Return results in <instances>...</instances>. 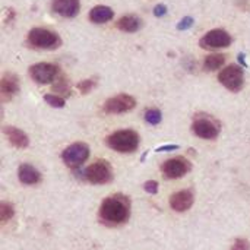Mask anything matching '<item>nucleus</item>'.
Returning a JSON list of instances; mask_svg holds the SVG:
<instances>
[{"label": "nucleus", "instance_id": "28", "mask_svg": "<svg viewBox=\"0 0 250 250\" xmlns=\"http://www.w3.org/2000/svg\"><path fill=\"white\" fill-rule=\"evenodd\" d=\"M166 13H167L166 4H157V6L154 7V15H155L157 18H161V16H164Z\"/></svg>", "mask_w": 250, "mask_h": 250}, {"label": "nucleus", "instance_id": "21", "mask_svg": "<svg viewBox=\"0 0 250 250\" xmlns=\"http://www.w3.org/2000/svg\"><path fill=\"white\" fill-rule=\"evenodd\" d=\"M144 117H145V122L148 125H152V126L160 125L161 120H163V114H161V111L158 108H148L145 111V116Z\"/></svg>", "mask_w": 250, "mask_h": 250}, {"label": "nucleus", "instance_id": "16", "mask_svg": "<svg viewBox=\"0 0 250 250\" xmlns=\"http://www.w3.org/2000/svg\"><path fill=\"white\" fill-rule=\"evenodd\" d=\"M18 177H19L22 185L32 186V185L40 183L41 173L31 164H21L19 168H18Z\"/></svg>", "mask_w": 250, "mask_h": 250}, {"label": "nucleus", "instance_id": "11", "mask_svg": "<svg viewBox=\"0 0 250 250\" xmlns=\"http://www.w3.org/2000/svg\"><path fill=\"white\" fill-rule=\"evenodd\" d=\"M192 168V164L183 158V157H177V158H171L168 161H166L161 166V173L166 179H180L183 176H186Z\"/></svg>", "mask_w": 250, "mask_h": 250}, {"label": "nucleus", "instance_id": "13", "mask_svg": "<svg viewBox=\"0 0 250 250\" xmlns=\"http://www.w3.org/2000/svg\"><path fill=\"white\" fill-rule=\"evenodd\" d=\"M51 9L63 18H75L81 10L79 0H53Z\"/></svg>", "mask_w": 250, "mask_h": 250}, {"label": "nucleus", "instance_id": "1", "mask_svg": "<svg viewBox=\"0 0 250 250\" xmlns=\"http://www.w3.org/2000/svg\"><path fill=\"white\" fill-rule=\"evenodd\" d=\"M98 217L103 224L110 227L125 224L130 217V199L122 193L105 198L100 207Z\"/></svg>", "mask_w": 250, "mask_h": 250}, {"label": "nucleus", "instance_id": "3", "mask_svg": "<svg viewBox=\"0 0 250 250\" xmlns=\"http://www.w3.org/2000/svg\"><path fill=\"white\" fill-rule=\"evenodd\" d=\"M26 42L32 48L38 50H56L60 47L62 40L60 37L47 28H32L28 34Z\"/></svg>", "mask_w": 250, "mask_h": 250}, {"label": "nucleus", "instance_id": "25", "mask_svg": "<svg viewBox=\"0 0 250 250\" xmlns=\"http://www.w3.org/2000/svg\"><path fill=\"white\" fill-rule=\"evenodd\" d=\"M54 91L57 92H64V94H69V88H67V81L64 78H57V83L53 86Z\"/></svg>", "mask_w": 250, "mask_h": 250}, {"label": "nucleus", "instance_id": "5", "mask_svg": "<svg viewBox=\"0 0 250 250\" xmlns=\"http://www.w3.org/2000/svg\"><path fill=\"white\" fill-rule=\"evenodd\" d=\"M88 157H89V146L85 142H75L62 152L63 163L73 170H78L88 160Z\"/></svg>", "mask_w": 250, "mask_h": 250}, {"label": "nucleus", "instance_id": "23", "mask_svg": "<svg viewBox=\"0 0 250 250\" xmlns=\"http://www.w3.org/2000/svg\"><path fill=\"white\" fill-rule=\"evenodd\" d=\"M95 85H97L95 79H85V81H81L76 85V88L81 91V94H88V92H91L95 88Z\"/></svg>", "mask_w": 250, "mask_h": 250}, {"label": "nucleus", "instance_id": "6", "mask_svg": "<svg viewBox=\"0 0 250 250\" xmlns=\"http://www.w3.org/2000/svg\"><path fill=\"white\" fill-rule=\"evenodd\" d=\"M218 81L223 86H226L231 92H239L245 85V72L237 64H230L224 67L220 75Z\"/></svg>", "mask_w": 250, "mask_h": 250}, {"label": "nucleus", "instance_id": "20", "mask_svg": "<svg viewBox=\"0 0 250 250\" xmlns=\"http://www.w3.org/2000/svg\"><path fill=\"white\" fill-rule=\"evenodd\" d=\"M13 214H15L13 205L6 202V201H3L0 204V223H1V226H4L13 217Z\"/></svg>", "mask_w": 250, "mask_h": 250}, {"label": "nucleus", "instance_id": "17", "mask_svg": "<svg viewBox=\"0 0 250 250\" xmlns=\"http://www.w3.org/2000/svg\"><path fill=\"white\" fill-rule=\"evenodd\" d=\"M113 18H114V12L108 6L98 4L89 10V19L94 23H105V22L111 21Z\"/></svg>", "mask_w": 250, "mask_h": 250}, {"label": "nucleus", "instance_id": "2", "mask_svg": "<svg viewBox=\"0 0 250 250\" xmlns=\"http://www.w3.org/2000/svg\"><path fill=\"white\" fill-rule=\"evenodd\" d=\"M105 144L113 151L122 152V154H130L135 152L139 146V135L132 129H123L113 132L110 136H107Z\"/></svg>", "mask_w": 250, "mask_h": 250}, {"label": "nucleus", "instance_id": "29", "mask_svg": "<svg viewBox=\"0 0 250 250\" xmlns=\"http://www.w3.org/2000/svg\"><path fill=\"white\" fill-rule=\"evenodd\" d=\"M176 149H179V145H163V146H158L155 152H171Z\"/></svg>", "mask_w": 250, "mask_h": 250}, {"label": "nucleus", "instance_id": "18", "mask_svg": "<svg viewBox=\"0 0 250 250\" xmlns=\"http://www.w3.org/2000/svg\"><path fill=\"white\" fill-rule=\"evenodd\" d=\"M116 26H117L120 31H123V32L132 34V32H136V31L141 29L142 21H141L138 16H135V15H125V16H122V18L117 21Z\"/></svg>", "mask_w": 250, "mask_h": 250}, {"label": "nucleus", "instance_id": "26", "mask_svg": "<svg viewBox=\"0 0 250 250\" xmlns=\"http://www.w3.org/2000/svg\"><path fill=\"white\" fill-rule=\"evenodd\" d=\"M231 250H250L249 240L246 239H237L234 245L231 246Z\"/></svg>", "mask_w": 250, "mask_h": 250}, {"label": "nucleus", "instance_id": "27", "mask_svg": "<svg viewBox=\"0 0 250 250\" xmlns=\"http://www.w3.org/2000/svg\"><path fill=\"white\" fill-rule=\"evenodd\" d=\"M144 189H145L146 193L155 195V193H158V183L154 182V180H149V182H146V183L144 185Z\"/></svg>", "mask_w": 250, "mask_h": 250}, {"label": "nucleus", "instance_id": "8", "mask_svg": "<svg viewBox=\"0 0 250 250\" xmlns=\"http://www.w3.org/2000/svg\"><path fill=\"white\" fill-rule=\"evenodd\" d=\"M29 75L37 83L47 85V83L57 81V78L60 76V70L56 64L42 62V63L32 64L29 67Z\"/></svg>", "mask_w": 250, "mask_h": 250}, {"label": "nucleus", "instance_id": "10", "mask_svg": "<svg viewBox=\"0 0 250 250\" xmlns=\"http://www.w3.org/2000/svg\"><path fill=\"white\" fill-rule=\"evenodd\" d=\"M192 130L193 133L198 136V138H202V139H215L218 135H220V123L209 119V117H205V116H201L198 119H195L193 125H192Z\"/></svg>", "mask_w": 250, "mask_h": 250}, {"label": "nucleus", "instance_id": "22", "mask_svg": "<svg viewBox=\"0 0 250 250\" xmlns=\"http://www.w3.org/2000/svg\"><path fill=\"white\" fill-rule=\"evenodd\" d=\"M44 101H45L48 105L54 107V108H63V107L66 105L64 98L60 97V95H54V94H45V95H44Z\"/></svg>", "mask_w": 250, "mask_h": 250}, {"label": "nucleus", "instance_id": "14", "mask_svg": "<svg viewBox=\"0 0 250 250\" xmlns=\"http://www.w3.org/2000/svg\"><path fill=\"white\" fill-rule=\"evenodd\" d=\"M193 205V193L192 190H180L170 198V207L176 212H186Z\"/></svg>", "mask_w": 250, "mask_h": 250}, {"label": "nucleus", "instance_id": "4", "mask_svg": "<svg viewBox=\"0 0 250 250\" xmlns=\"http://www.w3.org/2000/svg\"><path fill=\"white\" fill-rule=\"evenodd\" d=\"M81 176L92 185H107L113 180V170L108 161L100 160L86 167Z\"/></svg>", "mask_w": 250, "mask_h": 250}, {"label": "nucleus", "instance_id": "9", "mask_svg": "<svg viewBox=\"0 0 250 250\" xmlns=\"http://www.w3.org/2000/svg\"><path fill=\"white\" fill-rule=\"evenodd\" d=\"M135 107H136V100L132 95L119 94V95L108 98L104 103L103 110L107 114H122V113H127V111L133 110Z\"/></svg>", "mask_w": 250, "mask_h": 250}, {"label": "nucleus", "instance_id": "15", "mask_svg": "<svg viewBox=\"0 0 250 250\" xmlns=\"http://www.w3.org/2000/svg\"><path fill=\"white\" fill-rule=\"evenodd\" d=\"M3 133L6 135V138L9 139V142L15 146V148H19V149H23V148H28L29 145V138L28 135L15 127V126H4L3 127Z\"/></svg>", "mask_w": 250, "mask_h": 250}, {"label": "nucleus", "instance_id": "19", "mask_svg": "<svg viewBox=\"0 0 250 250\" xmlns=\"http://www.w3.org/2000/svg\"><path fill=\"white\" fill-rule=\"evenodd\" d=\"M224 64H226V56H223V54H209V56L205 57L204 69L207 72H214V70L221 69Z\"/></svg>", "mask_w": 250, "mask_h": 250}, {"label": "nucleus", "instance_id": "24", "mask_svg": "<svg viewBox=\"0 0 250 250\" xmlns=\"http://www.w3.org/2000/svg\"><path fill=\"white\" fill-rule=\"evenodd\" d=\"M193 22H195V19H193L192 16H185V18L177 23V29H179V31H188L189 28H192Z\"/></svg>", "mask_w": 250, "mask_h": 250}, {"label": "nucleus", "instance_id": "12", "mask_svg": "<svg viewBox=\"0 0 250 250\" xmlns=\"http://www.w3.org/2000/svg\"><path fill=\"white\" fill-rule=\"evenodd\" d=\"M19 92V78L15 73H4L1 81H0V97L1 101L6 103L12 100L16 94Z\"/></svg>", "mask_w": 250, "mask_h": 250}, {"label": "nucleus", "instance_id": "7", "mask_svg": "<svg viewBox=\"0 0 250 250\" xmlns=\"http://www.w3.org/2000/svg\"><path fill=\"white\" fill-rule=\"evenodd\" d=\"M231 35L224 31V29H212V31H208L199 41V45L204 48V50H220V48H227L231 45Z\"/></svg>", "mask_w": 250, "mask_h": 250}]
</instances>
